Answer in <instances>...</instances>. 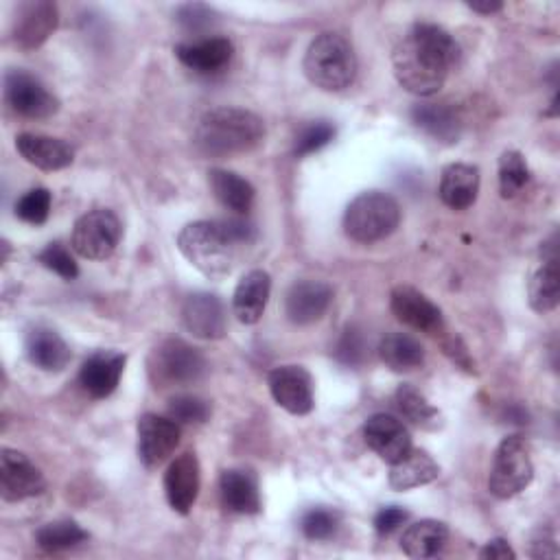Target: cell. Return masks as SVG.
<instances>
[{
	"label": "cell",
	"instance_id": "cell-1",
	"mask_svg": "<svg viewBox=\"0 0 560 560\" xmlns=\"http://www.w3.org/2000/svg\"><path fill=\"white\" fill-rule=\"evenodd\" d=\"M457 61L459 44L433 22L413 24L392 52L396 81L416 96L435 94Z\"/></svg>",
	"mask_w": 560,
	"mask_h": 560
},
{
	"label": "cell",
	"instance_id": "cell-2",
	"mask_svg": "<svg viewBox=\"0 0 560 560\" xmlns=\"http://www.w3.org/2000/svg\"><path fill=\"white\" fill-rule=\"evenodd\" d=\"M265 138L262 118L241 107H214L195 127V147L210 158L252 151Z\"/></svg>",
	"mask_w": 560,
	"mask_h": 560
},
{
	"label": "cell",
	"instance_id": "cell-3",
	"mask_svg": "<svg viewBox=\"0 0 560 560\" xmlns=\"http://www.w3.org/2000/svg\"><path fill=\"white\" fill-rule=\"evenodd\" d=\"M236 247L221 219L186 223L177 234V249L184 258L212 280L230 273Z\"/></svg>",
	"mask_w": 560,
	"mask_h": 560
},
{
	"label": "cell",
	"instance_id": "cell-4",
	"mask_svg": "<svg viewBox=\"0 0 560 560\" xmlns=\"http://www.w3.org/2000/svg\"><path fill=\"white\" fill-rule=\"evenodd\" d=\"M302 68L313 85L326 92H339L357 77V55L343 35L326 31L308 44Z\"/></svg>",
	"mask_w": 560,
	"mask_h": 560
},
{
	"label": "cell",
	"instance_id": "cell-5",
	"mask_svg": "<svg viewBox=\"0 0 560 560\" xmlns=\"http://www.w3.org/2000/svg\"><path fill=\"white\" fill-rule=\"evenodd\" d=\"M400 223V206L381 190L357 195L343 212V232L357 243H376L389 236Z\"/></svg>",
	"mask_w": 560,
	"mask_h": 560
},
{
	"label": "cell",
	"instance_id": "cell-6",
	"mask_svg": "<svg viewBox=\"0 0 560 560\" xmlns=\"http://www.w3.org/2000/svg\"><path fill=\"white\" fill-rule=\"evenodd\" d=\"M147 372L155 387L190 385L206 374V359L195 346L171 337L151 350Z\"/></svg>",
	"mask_w": 560,
	"mask_h": 560
},
{
	"label": "cell",
	"instance_id": "cell-7",
	"mask_svg": "<svg viewBox=\"0 0 560 560\" xmlns=\"http://www.w3.org/2000/svg\"><path fill=\"white\" fill-rule=\"evenodd\" d=\"M534 464L529 457V448L521 435L503 438L494 451L490 475H488V490L497 499H510L525 490L532 483Z\"/></svg>",
	"mask_w": 560,
	"mask_h": 560
},
{
	"label": "cell",
	"instance_id": "cell-8",
	"mask_svg": "<svg viewBox=\"0 0 560 560\" xmlns=\"http://www.w3.org/2000/svg\"><path fill=\"white\" fill-rule=\"evenodd\" d=\"M120 234L122 228L118 217L107 208H96L74 221L70 245L81 258L105 260L118 247Z\"/></svg>",
	"mask_w": 560,
	"mask_h": 560
},
{
	"label": "cell",
	"instance_id": "cell-9",
	"mask_svg": "<svg viewBox=\"0 0 560 560\" xmlns=\"http://www.w3.org/2000/svg\"><path fill=\"white\" fill-rule=\"evenodd\" d=\"M4 98L13 112L26 118H50L59 109V98L24 70H7Z\"/></svg>",
	"mask_w": 560,
	"mask_h": 560
},
{
	"label": "cell",
	"instance_id": "cell-10",
	"mask_svg": "<svg viewBox=\"0 0 560 560\" xmlns=\"http://www.w3.org/2000/svg\"><path fill=\"white\" fill-rule=\"evenodd\" d=\"M182 438L179 422L171 416L144 413L138 420V457L147 468H155L171 457Z\"/></svg>",
	"mask_w": 560,
	"mask_h": 560
},
{
	"label": "cell",
	"instance_id": "cell-11",
	"mask_svg": "<svg viewBox=\"0 0 560 560\" xmlns=\"http://www.w3.org/2000/svg\"><path fill=\"white\" fill-rule=\"evenodd\" d=\"M42 470L20 451L2 448L0 453V494L4 501H22L44 492Z\"/></svg>",
	"mask_w": 560,
	"mask_h": 560
},
{
	"label": "cell",
	"instance_id": "cell-12",
	"mask_svg": "<svg viewBox=\"0 0 560 560\" xmlns=\"http://www.w3.org/2000/svg\"><path fill=\"white\" fill-rule=\"evenodd\" d=\"M389 308L402 324L416 330H422L427 335L444 332L442 311L424 293H420L409 284H398L392 289Z\"/></svg>",
	"mask_w": 560,
	"mask_h": 560
},
{
	"label": "cell",
	"instance_id": "cell-13",
	"mask_svg": "<svg viewBox=\"0 0 560 560\" xmlns=\"http://www.w3.org/2000/svg\"><path fill=\"white\" fill-rule=\"evenodd\" d=\"M273 400L293 416L313 409V378L302 365H278L267 376Z\"/></svg>",
	"mask_w": 560,
	"mask_h": 560
},
{
	"label": "cell",
	"instance_id": "cell-14",
	"mask_svg": "<svg viewBox=\"0 0 560 560\" xmlns=\"http://www.w3.org/2000/svg\"><path fill=\"white\" fill-rule=\"evenodd\" d=\"M59 11L48 0H33L20 4L13 20V42L22 50L39 48L57 28Z\"/></svg>",
	"mask_w": 560,
	"mask_h": 560
},
{
	"label": "cell",
	"instance_id": "cell-15",
	"mask_svg": "<svg viewBox=\"0 0 560 560\" xmlns=\"http://www.w3.org/2000/svg\"><path fill=\"white\" fill-rule=\"evenodd\" d=\"M365 444L387 464L398 462L411 448L409 429L392 413H374L363 424Z\"/></svg>",
	"mask_w": 560,
	"mask_h": 560
},
{
	"label": "cell",
	"instance_id": "cell-16",
	"mask_svg": "<svg viewBox=\"0 0 560 560\" xmlns=\"http://www.w3.org/2000/svg\"><path fill=\"white\" fill-rule=\"evenodd\" d=\"M201 486V468L195 453L177 455L164 472V494L177 514H188L197 501Z\"/></svg>",
	"mask_w": 560,
	"mask_h": 560
},
{
	"label": "cell",
	"instance_id": "cell-17",
	"mask_svg": "<svg viewBox=\"0 0 560 560\" xmlns=\"http://www.w3.org/2000/svg\"><path fill=\"white\" fill-rule=\"evenodd\" d=\"M225 319V306L214 293H192L182 304V322L199 339H221Z\"/></svg>",
	"mask_w": 560,
	"mask_h": 560
},
{
	"label": "cell",
	"instance_id": "cell-18",
	"mask_svg": "<svg viewBox=\"0 0 560 560\" xmlns=\"http://www.w3.org/2000/svg\"><path fill=\"white\" fill-rule=\"evenodd\" d=\"M125 363L127 354L118 350H96L83 361L79 383L92 398H107L118 387Z\"/></svg>",
	"mask_w": 560,
	"mask_h": 560
},
{
	"label": "cell",
	"instance_id": "cell-19",
	"mask_svg": "<svg viewBox=\"0 0 560 560\" xmlns=\"http://www.w3.org/2000/svg\"><path fill=\"white\" fill-rule=\"evenodd\" d=\"M332 302L330 284L322 280H300L284 298V313L293 324H313L324 317Z\"/></svg>",
	"mask_w": 560,
	"mask_h": 560
},
{
	"label": "cell",
	"instance_id": "cell-20",
	"mask_svg": "<svg viewBox=\"0 0 560 560\" xmlns=\"http://www.w3.org/2000/svg\"><path fill=\"white\" fill-rule=\"evenodd\" d=\"M24 350L28 361L44 372H61L70 363V346L63 337L44 324H35L28 328L24 337Z\"/></svg>",
	"mask_w": 560,
	"mask_h": 560
},
{
	"label": "cell",
	"instance_id": "cell-21",
	"mask_svg": "<svg viewBox=\"0 0 560 560\" xmlns=\"http://www.w3.org/2000/svg\"><path fill=\"white\" fill-rule=\"evenodd\" d=\"M234 55V44L228 37H206L199 42L177 44L175 57L199 74L221 72Z\"/></svg>",
	"mask_w": 560,
	"mask_h": 560
},
{
	"label": "cell",
	"instance_id": "cell-22",
	"mask_svg": "<svg viewBox=\"0 0 560 560\" xmlns=\"http://www.w3.org/2000/svg\"><path fill=\"white\" fill-rule=\"evenodd\" d=\"M15 149L28 164L42 171H59L74 160V149L68 142L42 133H20L15 138Z\"/></svg>",
	"mask_w": 560,
	"mask_h": 560
},
{
	"label": "cell",
	"instance_id": "cell-23",
	"mask_svg": "<svg viewBox=\"0 0 560 560\" xmlns=\"http://www.w3.org/2000/svg\"><path fill=\"white\" fill-rule=\"evenodd\" d=\"M271 291V278L262 269H252L241 276L234 295H232V311L241 324H256L267 306Z\"/></svg>",
	"mask_w": 560,
	"mask_h": 560
},
{
	"label": "cell",
	"instance_id": "cell-24",
	"mask_svg": "<svg viewBox=\"0 0 560 560\" xmlns=\"http://www.w3.org/2000/svg\"><path fill=\"white\" fill-rule=\"evenodd\" d=\"M411 120L433 140L453 144L462 133V118L451 103H418L411 107Z\"/></svg>",
	"mask_w": 560,
	"mask_h": 560
},
{
	"label": "cell",
	"instance_id": "cell-25",
	"mask_svg": "<svg viewBox=\"0 0 560 560\" xmlns=\"http://www.w3.org/2000/svg\"><path fill=\"white\" fill-rule=\"evenodd\" d=\"M440 199L453 210H466L479 195V168L472 164H448L440 177Z\"/></svg>",
	"mask_w": 560,
	"mask_h": 560
},
{
	"label": "cell",
	"instance_id": "cell-26",
	"mask_svg": "<svg viewBox=\"0 0 560 560\" xmlns=\"http://www.w3.org/2000/svg\"><path fill=\"white\" fill-rule=\"evenodd\" d=\"M221 501L230 512L236 514H258L260 512V494L256 477L247 470L230 468L221 472L219 479Z\"/></svg>",
	"mask_w": 560,
	"mask_h": 560
},
{
	"label": "cell",
	"instance_id": "cell-27",
	"mask_svg": "<svg viewBox=\"0 0 560 560\" xmlns=\"http://www.w3.org/2000/svg\"><path fill=\"white\" fill-rule=\"evenodd\" d=\"M438 475H440V466L427 451L409 448L405 457H400L398 462L392 464L389 486L394 490L402 492V490H411V488L431 483L433 479H438Z\"/></svg>",
	"mask_w": 560,
	"mask_h": 560
},
{
	"label": "cell",
	"instance_id": "cell-28",
	"mask_svg": "<svg viewBox=\"0 0 560 560\" xmlns=\"http://www.w3.org/2000/svg\"><path fill=\"white\" fill-rule=\"evenodd\" d=\"M208 186L221 206H225L228 210L238 212V214H245L252 208L254 197H256L254 186L245 177H241L238 173L228 171V168H210Z\"/></svg>",
	"mask_w": 560,
	"mask_h": 560
},
{
	"label": "cell",
	"instance_id": "cell-29",
	"mask_svg": "<svg viewBox=\"0 0 560 560\" xmlns=\"http://www.w3.org/2000/svg\"><path fill=\"white\" fill-rule=\"evenodd\" d=\"M448 538V527L435 518H422L409 525L400 538V549L409 558H433L442 551Z\"/></svg>",
	"mask_w": 560,
	"mask_h": 560
},
{
	"label": "cell",
	"instance_id": "cell-30",
	"mask_svg": "<svg viewBox=\"0 0 560 560\" xmlns=\"http://www.w3.org/2000/svg\"><path fill=\"white\" fill-rule=\"evenodd\" d=\"M378 357L394 372H411L424 363V348L407 332H389L378 343Z\"/></svg>",
	"mask_w": 560,
	"mask_h": 560
},
{
	"label": "cell",
	"instance_id": "cell-31",
	"mask_svg": "<svg viewBox=\"0 0 560 560\" xmlns=\"http://www.w3.org/2000/svg\"><path fill=\"white\" fill-rule=\"evenodd\" d=\"M529 306L536 313H549L560 302V269L558 258H545L542 265L532 273L527 284Z\"/></svg>",
	"mask_w": 560,
	"mask_h": 560
},
{
	"label": "cell",
	"instance_id": "cell-32",
	"mask_svg": "<svg viewBox=\"0 0 560 560\" xmlns=\"http://www.w3.org/2000/svg\"><path fill=\"white\" fill-rule=\"evenodd\" d=\"M394 402L398 411L413 424L422 429H435L440 424V411L427 400L422 392H418L413 385L402 383L398 385L394 394Z\"/></svg>",
	"mask_w": 560,
	"mask_h": 560
},
{
	"label": "cell",
	"instance_id": "cell-33",
	"mask_svg": "<svg viewBox=\"0 0 560 560\" xmlns=\"http://www.w3.org/2000/svg\"><path fill=\"white\" fill-rule=\"evenodd\" d=\"M83 540H88V532L70 521V518H63V521H52V523H46L42 525L37 532H35V542L44 549V551H66V549H72L77 545H81Z\"/></svg>",
	"mask_w": 560,
	"mask_h": 560
},
{
	"label": "cell",
	"instance_id": "cell-34",
	"mask_svg": "<svg viewBox=\"0 0 560 560\" xmlns=\"http://www.w3.org/2000/svg\"><path fill=\"white\" fill-rule=\"evenodd\" d=\"M527 182H529V168H527L525 158L514 149L503 151L499 158V192H501V197L503 199L516 197L525 188Z\"/></svg>",
	"mask_w": 560,
	"mask_h": 560
},
{
	"label": "cell",
	"instance_id": "cell-35",
	"mask_svg": "<svg viewBox=\"0 0 560 560\" xmlns=\"http://www.w3.org/2000/svg\"><path fill=\"white\" fill-rule=\"evenodd\" d=\"M339 523H341V516L337 510L319 505V508H311L308 512H304L300 527L308 540H328L339 529Z\"/></svg>",
	"mask_w": 560,
	"mask_h": 560
},
{
	"label": "cell",
	"instance_id": "cell-36",
	"mask_svg": "<svg viewBox=\"0 0 560 560\" xmlns=\"http://www.w3.org/2000/svg\"><path fill=\"white\" fill-rule=\"evenodd\" d=\"M50 190L44 186L26 190L18 201H15V217L31 223V225H42L48 219L50 212Z\"/></svg>",
	"mask_w": 560,
	"mask_h": 560
},
{
	"label": "cell",
	"instance_id": "cell-37",
	"mask_svg": "<svg viewBox=\"0 0 560 560\" xmlns=\"http://www.w3.org/2000/svg\"><path fill=\"white\" fill-rule=\"evenodd\" d=\"M168 416L175 422H184V424H201L210 418V405L192 394H179L175 398H171L168 402Z\"/></svg>",
	"mask_w": 560,
	"mask_h": 560
},
{
	"label": "cell",
	"instance_id": "cell-38",
	"mask_svg": "<svg viewBox=\"0 0 560 560\" xmlns=\"http://www.w3.org/2000/svg\"><path fill=\"white\" fill-rule=\"evenodd\" d=\"M37 262H42L46 269H50L52 273L61 276L63 280H74L79 276V267L72 258V254L68 252L66 245H61L59 241L48 243L39 254H37Z\"/></svg>",
	"mask_w": 560,
	"mask_h": 560
},
{
	"label": "cell",
	"instance_id": "cell-39",
	"mask_svg": "<svg viewBox=\"0 0 560 560\" xmlns=\"http://www.w3.org/2000/svg\"><path fill=\"white\" fill-rule=\"evenodd\" d=\"M335 138V125L328 122V120H315L311 125H306L298 138H295V147H293V153L295 155H308V153H315L319 151L322 147H326L330 140Z\"/></svg>",
	"mask_w": 560,
	"mask_h": 560
},
{
	"label": "cell",
	"instance_id": "cell-40",
	"mask_svg": "<svg viewBox=\"0 0 560 560\" xmlns=\"http://www.w3.org/2000/svg\"><path fill=\"white\" fill-rule=\"evenodd\" d=\"M175 20H177L186 31L201 33V31L210 28V26L217 22V13H214V9H210L208 4L188 2V4H184V7L177 9Z\"/></svg>",
	"mask_w": 560,
	"mask_h": 560
},
{
	"label": "cell",
	"instance_id": "cell-41",
	"mask_svg": "<svg viewBox=\"0 0 560 560\" xmlns=\"http://www.w3.org/2000/svg\"><path fill=\"white\" fill-rule=\"evenodd\" d=\"M335 354H337V359H339L341 363H346V365H357V363L361 361V357H363V339H361L359 330L348 328V330L343 332V337H341V341H339Z\"/></svg>",
	"mask_w": 560,
	"mask_h": 560
},
{
	"label": "cell",
	"instance_id": "cell-42",
	"mask_svg": "<svg viewBox=\"0 0 560 560\" xmlns=\"http://www.w3.org/2000/svg\"><path fill=\"white\" fill-rule=\"evenodd\" d=\"M409 518V512L402 510L400 505H387V508H381L374 516V529L378 534H392L394 529H398L405 521Z\"/></svg>",
	"mask_w": 560,
	"mask_h": 560
},
{
	"label": "cell",
	"instance_id": "cell-43",
	"mask_svg": "<svg viewBox=\"0 0 560 560\" xmlns=\"http://www.w3.org/2000/svg\"><path fill=\"white\" fill-rule=\"evenodd\" d=\"M442 350H444V354H446L455 365H459V368L466 370V372H475V363H472V359H470L466 346L462 343V339H459L457 335L444 337V339H442Z\"/></svg>",
	"mask_w": 560,
	"mask_h": 560
},
{
	"label": "cell",
	"instance_id": "cell-44",
	"mask_svg": "<svg viewBox=\"0 0 560 560\" xmlns=\"http://www.w3.org/2000/svg\"><path fill=\"white\" fill-rule=\"evenodd\" d=\"M481 560H514L516 553L505 538H492L479 549Z\"/></svg>",
	"mask_w": 560,
	"mask_h": 560
},
{
	"label": "cell",
	"instance_id": "cell-45",
	"mask_svg": "<svg viewBox=\"0 0 560 560\" xmlns=\"http://www.w3.org/2000/svg\"><path fill=\"white\" fill-rule=\"evenodd\" d=\"M468 7L477 13H483V15H490V13H497L503 9L501 2H468Z\"/></svg>",
	"mask_w": 560,
	"mask_h": 560
}]
</instances>
